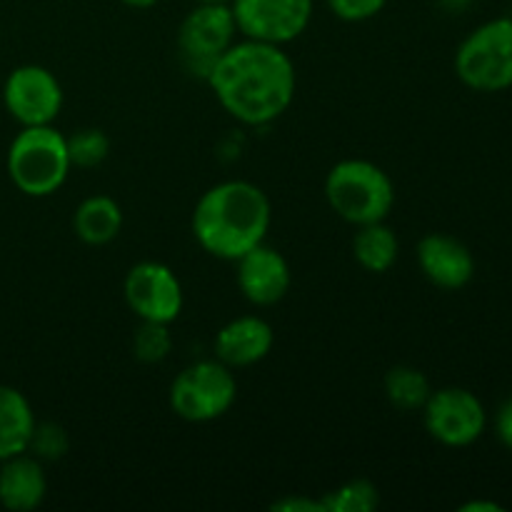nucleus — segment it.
<instances>
[{"label": "nucleus", "instance_id": "nucleus-12", "mask_svg": "<svg viewBox=\"0 0 512 512\" xmlns=\"http://www.w3.org/2000/svg\"><path fill=\"white\" fill-rule=\"evenodd\" d=\"M238 288L245 300L258 308H270L288 295L293 275L283 253L260 243L238 260Z\"/></svg>", "mask_w": 512, "mask_h": 512}, {"label": "nucleus", "instance_id": "nucleus-19", "mask_svg": "<svg viewBox=\"0 0 512 512\" xmlns=\"http://www.w3.org/2000/svg\"><path fill=\"white\" fill-rule=\"evenodd\" d=\"M430 383L425 373L410 365H395L385 375V395L393 408L403 410V413H413V410H423V405L430 398Z\"/></svg>", "mask_w": 512, "mask_h": 512}, {"label": "nucleus", "instance_id": "nucleus-27", "mask_svg": "<svg viewBox=\"0 0 512 512\" xmlns=\"http://www.w3.org/2000/svg\"><path fill=\"white\" fill-rule=\"evenodd\" d=\"M498 503H483V500H475V503H465L460 512H500Z\"/></svg>", "mask_w": 512, "mask_h": 512}, {"label": "nucleus", "instance_id": "nucleus-9", "mask_svg": "<svg viewBox=\"0 0 512 512\" xmlns=\"http://www.w3.org/2000/svg\"><path fill=\"white\" fill-rule=\"evenodd\" d=\"M123 293L128 308L148 323L170 325L183 310V288L178 275L155 260H143L128 270Z\"/></svg>", "mask_w": 512, "mask_h": 512}, {"label": "nucleus", "instance_id": "nucleus-11", "mask_svg": "<svg viewBox=\"0 0 512 512\" xmlns=\"http://www.w3.org/2000/svg\"><path fill=\"white\" fill-rule=\"evenodd\" d=\"M425 428L448 448L473 445L485 430V408L470 390L443 388L430 393L423 405Z\"/></svg>", "mask_w": 512, "mask_h": 512}, {"label": "nucleus", "instance_id": "nucleus-14", "mask_svg": "<svg viewBox=\"0 0 512 512\" xmlns=\"http://www.w3.org/2000/svg\"><path fill=\"white\" fill-rule=\"evenodd\" d=\"M275 333L268 320L258 315H243L223 328L215 335V358L228 368H248V365L260 363L268 358L273 350Z\"/></svg>", "mask_w": 512, "mask_h": 512}, {"label": "nucleus", "instance_id": "nucleus-5", "mask_svg": "<svg viewBox=\"0 0 512 512\" xmlns=\"http://www.w3.org/2000/svg\"><path fill=\"white\" fill-rule=\"evenodd\" d=\"M455 73L468 88L498 93L512 85V18L475 28L455 53Z\"/></svg>", "mask_w": 512, "mask_h": 512}, {"label": "nucleus", "instance_id": "nucleus-8", "mask_svg": "<svg viewBox=\"0 0 512 512\" xmlns=\"http://www.w3.org/2000/svg\"><path fill=\"white\" fill-rule=\"evenodd\" d=\"M238 33L285 45L300 38L313 18V0H230Z\"/></svg>", "mask_w": 512, "mask_h": 512}, {"label": "nucleus", "instance_id": "nucleus-18", "mask_svg": "<svg viewBox=\"0 0 512 512\" xmlns=\"http://www.w3.org/2000/svg\"><path fill=\"white\" fill-rule=\"evenodd\" d=\"M398 253V235L385 225V220L360 225V230L355 233L353 255L360 268L368 270V273H388L398 260Z\"/></svg>", "mask_w": 512, "mask_h": 512}, {"label": "nucleus", "instance_id": "nucleus-3", "mask_svg": "<svg viewBox=\"0 0 512 512\" xmlns=\"http://www.w3.org/2000/svg\"><path fill=\"white\" fill-rule=\"evenodd\" d=\"M325 198L338 218L360 228L388 218L395 205V185L380 165L348 158L330 168L325 178Z\"/></svg>", "mask_w": 512, "mask_h": 512}, {"label": "nucleus", "instance_id": "nucleus-15", "mask_svg": "<svg viewBox=\"0 0 512 512\" xmlns=\"http://www.w3.org/2000/svg\"><path fill=\"white\" fill-rule=\"evenodd\" d=\"M48 493L43 463L35 455L20 453L0 463V505L13 512L40 508Z\"/></svg>", "mask_w": 512, "mask_h": 512}, {"label": "nucleus", "instance_id": "nucleus-17", "mask_svg": "<svg viewBox=\"0 0 512 512\" xmlns=\"http://www.w3.org/2000/svg\"><path fill=\"white\" fill-rule=\"evenodd\" d=\"M73 228L85 245H108L123 228V210L110 195H90L75 210Z\"/></svg>", "mask_w": 512, "mask_h": 512}, {"label": "nucleus", "instance_id": "nucleus-6", "mask_svg": "<svg viewBox=\"0 0 512 512\" xmlns=\"http://www.w3.org/2000/svg\"><path fill=\"white\" fill-rule=\"evenodd\" d=\"M238 398L233 368L220 360L188 365L170 385V408L188 423H210L233 408Z\"/></svg>", "mask_w": 512, "mask_h": 512}, {"label": "nucleus", "instance_id": "nucleus-1", "mask_svg": "<svg viewBox=\"0 0 512 512\" xmlns=\"http://www.w3.org/2000/svg\"><path fill=\"white\" fill-rule=\"evenodd\" d=\"M218 103L245 125H268L295 98V65L283 45L245 38L233 43L208 75Z\"/></svg>", "mask_w": 512, "mask_h": 512}, {"label": "nucleus", "instance_id": "nucleus-22", "mask_svg": "<svg viewBox=\"0 0 512 512\" xmlns=\"http://www.w3.org/2000/svg\"><path fill=\"white\" fill-rule=\"evenodd\" d=\"M173 350V335H170L168 325L165 323H148L143 320V325L138 328L133 338V353L140 363H160V360L168 358V353Z\"/></svg>", "mask_w": 512, "mask_h": 512}, {"label": "nucleus", "instance_id": "nucleus-13", "mask_svg": "<svg viewBox=\"0 0 512 512\" xmlns=\"http://www.w3.org/2000/svg\"><path fill=\"white\" fill-rule=\"evenodd\" d=\"M418 263L425 278L443 290H458L473 280L475 260L460 240L443 233L425 235L418 243Z\"/></svg>", "mask_w": 512, "mask_h": 512}, {"label": "nucleus", "instance_id": "nucleus-7", "mask_svg": "<svg viewBox=\"0 0 512 512\" xmlns=\"http://www.w3.org/2000/svg\"><path fill=\"white\" fill-rule=\"evenodd\" d=\"M235 25L230 3H198L190 10L178 30V48L185 68L208 80L215 60L235 43Z\"/></svg>", "mask_w": 512, "mask_h": 512}, {"label": "nucleus", "instance_id": "nucleus-29", "mask_svg": "<svg viewBox=\"0 0 512 512\" xmlns=\"http://www.w3.org/2000/svg\"><path fill=\"white\" fill-rule=\"evenodd\" d=\"M195 3H230V0H195Z\"/></svg>", "mask_w": 512, "mask_h": 512}, {"label": "nucleus", "instance_id": "nucleus-2", "mask_svg": "<svg viewBox=\"0 0 512 512\" xmlns=\"http://www.w3.org/2000/svg\"><path fill=\"white\" fill-rule=\"evenodd\" d=\"M270 200L248 180H225L205 190L193 213V235L205 253L238 260L265 243L270 230Z\"/></svg>", "mask_w": 512, "mask_h": 512}, {"label": "nucleus", "instance_id": "nucleus-20", "mask_svg": "<svg viewBox=\"0 0 512 512\" xmlns=\"http://www.w3.org/2000/svg\"><path fill=\"white\" fill-rule=\"evenodd\" d=\"M325 512H370L380 505V493L370 480H350L340 485L333 493H325L323 498Z\"/></svg>", "mask_w": 512, "mask_h": 512}, {"label": "nucleus", "instance_id": "nucleus-25", "mask_svg": "<svg viewBox=\"0 0 512 512\" xmlns=\"http://www.w3.org/2000/svg\"><path fill=\"white\" fill-rule=\"evenodd\" d=\"M270 510L278 512H325L323 500L315 498H283L270 505Z\"/></svg>", "mask_w": 512, "mask_h": 512}, {"label": "nucleus", "instance_id": "nucleus-16", "mask_svg": "<svg viewBox=\"0 0 512 512\" xmlns=\"http://www.w3.org/2000/svg\"><path fill=\"white\" fill-rule=\"evenodd\" d=\"M35 430V413L28 398L10 385H0V463L28 453Z\"/></svg>", "mask_w": 512, "mask_h": 512}, {"label": "nucleus", "instance_id": "nucleus-21", "mask_svg": "<svg viewBox=\"0 0 512 512\" xmlns=\"http://www.w3.org/2000/svg\"><path fill=\"white\" fill-rule=\"evenodd\" d=\"M65 140H68V158L73 168H95L110 153V138L103 130L85 128Z\"/></svg>", "mask_w": 512, "mask_h": 512}, {"label": "nucleus", "instance_id": "nucleus-4", "mask_svg": "<svg viewBox=\"0 0 512 512\" xmlns=\"http://www.w3.org/2000/svg\"><path fill=\"white\" fill-rule=\"evenodd\" d=\"M68 140L53 125H30L8 148V175L20 193L30 198L53 195L70 173Z\"/></svg>", "mask_w": 512, "mask_h": 512}, {"label": "nucleus", "instance_id": "nucleus-10", "mask_svg": "<svg viewBox=\"0 0 512 512\" xmlns=\"http://www.w3.org/2000/svg\"><path fill=\"white\" fill-rule=\"evenodd\" d=\"M3 103L23 128L53 125L63 108V88L43 65H20L5 78Z\"/></svg>", "mask_w": 512, "mask_h": 512}, {"label": "nucleus", "instance_id": "nucleus-23", "mask_svg": "<svg viewBox=\"0 0 512 512\" xmlns=\"http://www.w3.org/2000/svg\"><path fill=\"white\" fill-rule=\"evenodd\" d=\"M68 435L55 423H35L33 435H30L28 453L38 460H60L68 453Z\"/></svg>", "mask_w": 512, "mask_h": 512}, {"label": "nucleus", "instance_id": "nucleus-28", "mask_svg": "<svg viewBox=\"0 0 512 512\" xmlns=\"http://www.w3.org/2000/svg\"><path fill=\"white\" fill-rule=\"evenodd\" d=\"M125 5H130V8H153L155 3H158V0H123Z\"/></svg>", "mask_w": 512, "mask_h": 512}, {"label": "nucleus", "instance_id": "nucleus-26", "mask_svg": "<svg viewBox=\"0 0 512 512\" xmlns=\"http://www.w3.org/2000/svg\"><path fill=\"white\" fill-rule=\"evenodd\" d=\"M498 435H500V440H503V443L512 450V400H508V403L500 408Z\"/></svg>", "mask_w": 512, "mask_h": 512}, {"label": "nucleus", "instance_id": "nucleus-24", "mask_svg": "<svg viewBox=\"0 0 512 512\" xmlns=\"http://www.w3.org/2000/svg\"><path fill=\"white\" fill-rule=\"evenodd\" d=\"M325 3L345 23H363L375 18L388 0H325Z\"/></svg>", "mask_w": 512, "mask_h": 512}]
</instances>
